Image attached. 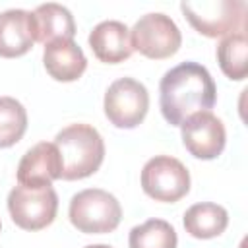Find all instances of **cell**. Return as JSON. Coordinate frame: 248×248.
<instances>
[{"mask_svg": "<svg viewBox=\"0 0 248 248\" xmlns=\"http://www.w3.org/2000/svg\"><path fill=\"white\" fill-rule=\"evenodd\" d=\"M178 236L170 223L165 219H147L130 231V248H176Z\"/></svg>", "mask_w": 248, "mask_h": 248, "instance_id": "e0dca14e", "label": "cell"}, {"mask_svg": "<svg viewBox=\"0 0 248 248\" xmlns=\"http://www.w3.org/2000/svg\"><path fill=\"white\" fill-rule=\"evenodd\" d=\"M8 211L12 221L23 231L46 229L58 213V196L52 186H14L8 194Z\"/></svg>", "mask_w": 248, "mask_h": 248, "instance_id": "5b68a950", "label": "cell"}, {"mask_svg": "<svg viewBox=\"0 0 248 248\" xmlns=\"http://www.w3.org/2000/svg\"><path fill=\"white\" fill-rule=\"evenodd\" d=\"M0 229H2V223H0Z\"/></svg>", "mask_w": 248, "mask_h": 248, "instance_id": "ffe728a7", "label": "cell"}, {"mask_svg": "<svg viewBox=\"0 0 248 248\" xmlns=\"http://www.w3.org/2000/svg\"><path fill=\"white\" fill-rule=\"evenodd\" d=\"M217 62L221 72L232 79L242 81L248 76V35L246 31L231 33L223 37L217 45Z\"/></svg>", "mask_w": 248, "mask_h": 248, "instance_id": "2e32d148", "label": "cell"}, {"mask_svg": "<svg viewBox=\"0 0 248 248\" xmlns=\"http://www.w3.org/2000/svg\"><path fill=\"white\" fill-rule=\"evenodd\" d=\"M180 12L186 21L207 39H223L231 33L246 31L248 4L244 0L182 2Z\"/></svg>", "mask_w": 248, "mask_h": 248, "instance_id": "3957f363", "label": "cell"}, {"mask_svg": "<svg viewBox=\"0 0 248 248\" xmlns=\"http://www.w3.org/2000/svg\"><path fill=\"white\" fill-rule=\"evenodd\" d=\"M70 223L83 234L112 232L122 219L120 202L101 188H87L72 196L68 207Z\"/></svg>", "mask_w": 248, "mask_h": 248, "instance_id": "277c9868", "label": "cell"}, {"mask_svg": "<svg viewBox=\"0 0 248 248\" xmlns=\"http://www.w3.org/2000/svg\"><path fill=\"white\" fill-rule=\"evenodd\" d=\"M103 110L112 126L132 130L140 126L147 116L149 93L141 81L134 78H120L108 85Z\"/></svg>", "mask_w": 248, "mask_h": 248, "instance_id": "ba28073f", "label": "cell"}, {"mask_svg": "<svg viewBox=\"0 0 248 248\" xmlns=\"http://www.w3.org/2000/svg\"><path fill=\"white\" fill-rule=\"evenodd\" d=\"M180 136L186 151L202 161L217 159L227 143L225 124L211 110H202L188 116L180 124Z\"/></svg>", "mask_w": 248, "mask_h": 248, "instance_id": "9c48e42d", "label": "cell"}, {"mask_svg": "<svg viewBox=\"0 0 248 248\" xmlns=\"http://www.w3.org/2000/svg\"><path fill=\"white\" fill-rule=\"evenodd\" d=\"M43 64L54 81L70 83L83 76L87 58L83 50L74 43V39H56L45 45Z\"/></svg>", "mask_w": 248, "mask_h": 248, "instance_id": "7c38bea8", "label": "cell"}, {"mask_svg": "<svg viewBox=\"0 0 248 248\" xmlns=\"http://www.w3.org/2000/svg\"><path fill=\"white\" fill-rule=\"evenodd\" d=\"M132 48L145 58L165 60L178 52L182 35L178 25L165 14L153 12L141 16L130 29Z\"/></svg>", "mask_w": 248, "mask_h": 248, "instance_id": "8992f818", "label": "cell"}, {"mask_svg": "<svg viewBox=\"0 0 248 248\" xmlns=\"http://www.w3.org/2000/svg\"><path fill=\"white\" fill-rule=\"evenodd\" d=\"M27 130V110L14 97H0V149L16 145Z\"/></svg>", "mask_w": 248, "mask_h": 248, "instance_id": "ac0fdd59", "label": "cell"}, {"mask_svg": "<svg viewBox=\"0 0 248 248\" xmlns=\"http://www.w3.org/2000/svg\"><path fill=\"white\" fill-rule=\"evenodd\" d=\"M62 174V161L52 141H39L21 157L17 165V184L41 188L52 186Z\"/></svg>", "mask_w": 248, "mask_h": 248, "instance_id": "30bf717a", "label": "cell"}, {"mask_svg": "<svg viewBox=\"0 0 248 248\" xmlns=\"http://www.w3.org/2000/svg\"><path fill=\"white\" fill-rule=\"evenodd\" d=\"M62 161V180H81L99 170L105 161V141L91 124H70L62 128L54 141Z\"/></svg>", "mask_w": 248, "mask_h": 248, "instance_id": "7a4b0ae2", "label": "cell"}, {"mask_svg": "<svg viewBox=\"0 0 248 248\" xmlns=\"http://www.w3.org/2000/svg\"><path fill=\"white\" fill-rule=\"evenodd\" d=\"M229 227V213L223 205L213 202L194 203L184 213V229L190 236L207 240L225 232Z\"/></svg>", "mask_w": 248, "mask_h": 248, "instance_id": "9a60e30c", "label": "cell"}, {"mask_svg": "<svg viewBox=\"0 0 248 248\" xmlns=\"http://www.w3.org/2000/svg\"><path fill=\"white\" fill-rule=\"evenodd\" d=\"M35 45L31 12L6 10L0 14V56L19 58Z\"/></svg>", "mask_w": 248, "mask_h": 248, "instance_id": "4fadbf2b", "label": "cell"}, {"mask_svg": "<svg viewBox=\"0 0 248 248\" xmlns=\"http://www.w3.org/2000/svg\"><path fill=\"white\" fill-rule=\"evenodd\" d=\"M141 190L155 202L174 203L190 192V172L170 155H155L141 169Z\"/></svg>", "mask_w": 248, "mask_h": 248, "instance_id": "52a82bcc", "label": "cell"}, {"mask_svg": "<svg viewBox=\"0 0 248 248\" xmlns=\"http://www.w3.org/2000/svg\"><path fill=\"white\" fill-rule=\"evenodd\" d=\"M87 41L95 58L105 64H120L128 60L134 52L130 41V29L116 19H107L97 23L89 33Z\"/></svg>", "mask_w": 248, "mask_h": 248, "instance_id": "8fae6325", "label": "cell"}, {"mask_svg": "<svg viewBox=\"0 0 248 248\" xmlns=\"http://www.w3.org/2000/svg\"><path fill=\"white\" fill-rule=\"evenodd\" d=\"M35 43L46 45L56 39H74L76 35V21L72 12L56 2H46L37 6L31 12Z\"/></svg>", "mask_w": 248, "mask_h": 248, "instance_id": "5bb4252c", "label": "cell"}, {"mask_svg": "<svg viewBox=\"0 0 248 248\" xmlns=\"http://www.w3.org/2000/svg\"><path fill=\"white\" fill-rule=\"evenodd\" d=\"M85 248H112V246H108V244H89Z\"/></svg>", "mask_w": 248, "mask_h": 248, "instance_id": "d6986e66", "label": "cell"}, {"mask_svg": "<svg viewBox=\"0 0 248 248\" xmlns=\"http://www.w3.org/2000/svg\"><path fill=\"white\" fill-rule=\"evenodd\" d=\"M215 101V81L207 68L198 62H182L161 78L159 107L170 126H180L196 112L211 110Z\"/></svg>", "mask_w": 248, "mask_h": 248, "instance_id": "6da1fadb", "label": "cell"}]
</instances>
